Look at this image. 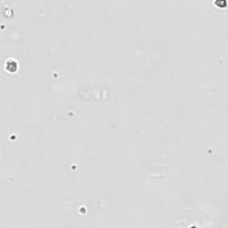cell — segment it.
<instances>
[{
  "mask_svg": "<svg viewBox=\"0 0 228 228\" xmlns=\"http://www.w3.org/2000/svg\"><path fill=\"white\" fill-rule=\"evenodd\" d=\"M214 4L218 8H227L228 5L227 0H215Z\"/></svg>",
  "mask_w": 228,
  "mask_h": 228,
  "instance_id": "obj_1",
  "label": "cell"
}]
</instances>
